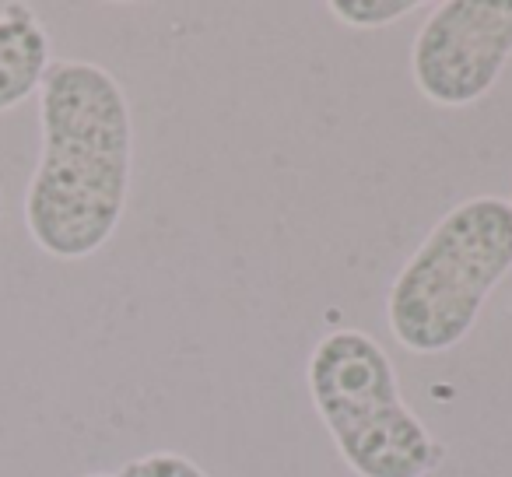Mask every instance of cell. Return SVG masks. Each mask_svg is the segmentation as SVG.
<instances>
[{
  "mask_svg": "<svg viewBox=\"0 0 512 477\" xmlns=\"http://www.w3.org/2000/svg\"><path fill=\"white\" fill-rule=\"evenodd\" d=\"M39 162L25 190V228L57 260L99 253L120 228L134 165L123 85L88 60H53L39 85Z\"/></svg>",
  "mask_w": 512,
  "mask_h": 477,
  "instance_id": "6da1fadb",
  "label": "cell"
},
{
  "mask_svg": "<svg viewBox=\"0 0 512 477\" xmlns=\"http://www.w3.org/2000/svg\"><path fill=\"white\" fill-rule=\"evenodd\" d=\"M512 271V204L470 197L435 221L397 274L386 320L411 355H446L474 330L488 295Z\"/></svg>",
  "mask_w": 512,
  "mask_h": 477,
  "instance_id": "7a4b0ae2",
  "label": "cell"
},
{
  "mask_svg": "<svg viewBox=\"0 0 512 477\" xmlns=\"http://www.w3.org/2000/svg\"><path fill=\"white\" fill-rule=\"evenodd\" d=\"M309 397L358 477H428L446 446L407 407L390 355L365 330H330L309 355Z\"/></svg>",
  "mask_w": 512,
  "mask_h": 477,
  "instance_id": "3957f363",
  "label": "cell"
},
{
  "mask_svg": "<svg viewBox=\"0 0 512 477\" xmlns=\"http://www.w3.org/2000/svg\"><path fill=\"white\" fill-rule=\"evenodd\" d=\"M512 57V0H446L418 29L411 78L432 106H477Z\"/></svg>",
  "mask_w": 512,
  "mask_h": 477,
  "instance_id": "277c9868",
  "label": "cell"
},
{
  "mask_svg": "<svg viewBox=\"0 0 512 477\" xmlns=\"http://www.w3.org/2000/svg\"><path fill=\"white\" fill-rule=\"evenodd\" d=\"M53 64V43L43 18L29 4L0 8V113L22 106L43 85Z\"/></svg>",
  "mask_w": 512,
  "mask_h": 477,
  "instance_id": "5b68a950",
  "label": "cell"
},
{
  "mask_svg": "<svg viewBox=\"0 0 512 477\" xmlns=\"http://www.w3.org/2000/svg\"><path fill=\"white\" fill-rule=\"evenodd\" d=\"M418 8V0H330V15L351 29H383Z\"/></svg>",
  "mask_w": 512,
  "mask_h": 477,
  "instance_id": "8992f818",
  "label": "cell"
},
{
  "mask_svg": "<svg viewBox=\"0 0 512 477\" xmlns=\"http://www.w3.org/2000/svg\"><path fill=\"white\" fill-rule=\"evenodd\" d=\"M116 477H207V474L190 460V456L148 453V456H137V460L123 463Z\"/></svg>",
  "mask_w": 512,
  "mask_h": 477,
  "instance_id": "52a82bcc",
  "label": "cell"
},
{
  "mask_svg": "<svg viewBox=\"0 0 512 477\" xmlns=\"http://www.w3.org/2000/svg\"><path fill=\"white\" fill-rule=\"evenodd\" d=\"M81 477H116V474H102V470H95V474H81Z\"/></svg>",
  "mask_w": 512,
  "mask_h": 477,
  "instance_id": "ba28073f",
  "label": "cell"
},
{
  "mask_svg": "<svg viewBox=\"0 0 512 477\" xmlns=\"http://www.w3.org/2000/svg\"><path fill=\"white\" fill-rule=\"evenodd\" d=\"M0 214H4V200H0Z\"/></svg>",
  "mask_w": 512,
  "mask_h": 477,
  "instance_id": "9c48e42d",
  "label": "cell"
},
{
  "mask_svg": "<svg viewBox=\"0 0 512 477\" xmlns=\"http://www.w3.org/2000/svg\"><path fill=\"white\" fill-rule=\"evenodd\" d=\"M509 204H512V200H509Z\"/></svg>",
  "mask_w": 512,
  "mask_h": 477,
  "instance_id": "30bf717a",
  "label": "cell"
}]
</instances>
